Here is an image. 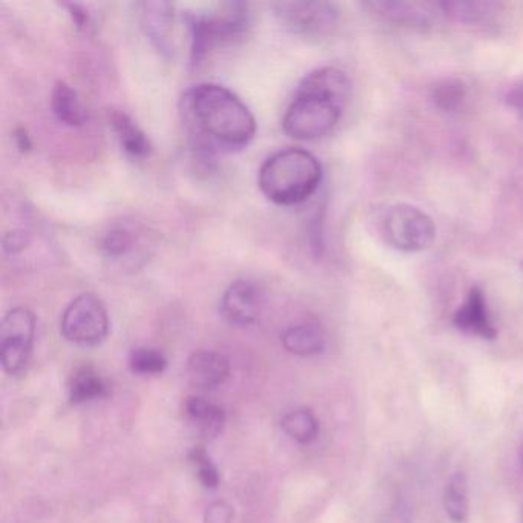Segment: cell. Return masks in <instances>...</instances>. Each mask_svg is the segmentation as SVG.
<instances>
[{
    "mask_svg": "<svg viewBox=\"0 0 523 523\" xmlns=\"http://www.w3.org/2000/svg\"><path fill=\"white\" fill-rule=\"evenodd\" d=\"M181 112L201 154L246 148L257 134L254 114L226 86H194L181 99Z\"/></svg>",
    "mask_w": 523,
    "mask_h": 523,
    "instance_id": "6da1fadb",
    "label": "cell"
},
{
    "mask_svg": "<svg viewBox=\"0 0 523 523\" xmlns=\"http://www.w3.org/2000/svg\"><path fill=\"white\" fill-rule=\"evenodd\" d=\"M350 91L349 77L338 68L324 66L307 74L284 114V132L301 142L321 139L338 125Z\"/></svg>",
    "mask_w": 523,
    "mask_h": 523,
    "instance_id": "7a4b0ae2",
    "label": "cell"
},
{
    "mask_svg": "<svg viewBox=\"0 0 523 523\" xmlns=\"http://www.w3.org/2000/svg\"><path fill=\"white\" fill-rule=\"evenodd\" d=\"M323 180L318 158L306 149L289 148L270 155L258 172V186L278 206H298L309 200Z\"/></svg>",
    "mask_w": 523,
    "mask_h": 523,
    "instance_id": "3957f363",
    "label": "cell"
},
{
    "mask_svg": "<svg viewBox=\"0 0 523 523\" xmlns=\"http://www.w3.org/2000/svg\"><path fill=\"white\" fill-rule=\"evenodd\" d=\"M191 33V66H198L217 48L243 39L249 28V11L241 2L218 5L209 13L186 14Z\"/></svg>",
    "mask_w": 523,
    "mask_h": 523,
    "instance_id": "277c9868",
    "label": "cell"
},
{
    "mask_svg": "<svg viewBox=\"0 0 523 523\" xmlns=\"http://www.w3.org/2000/svg\"><path fill=\"white\" fill-rule=\"evenodd\" d=\"M385 243L401 252H422L433 244L436 226L430 215L412 204H395L382 215Z\"/></svg>",
    "mask_w": 523,
    "mask_h": 523,
    "instance_id": "5b68a950",
    "label": "cell"
},
{
    "mask_svg": "<svg viewBox=\"0 0 523 523\" xmlns=\"http://www.w3.org/2000/svg\"><path fill=\"white\" fill-rule=\"evenodd\" d=\"M63 338L77 346H99L109 333V315L105 304L94 293L74 298L60 320Z\"/></svg>",
    "mask_w": 523,
    "mask_h": 523,
    "instance_id": "8992f818",
    "label": "cell"
},
{
    "mask_svg": "<svg viewBox=\"0 0 523 523\" xmlns=\"http://www.w3.org/2000/svg\"><path fill=\"white\" fill-rule=\"evenodd\" d=\"M272 10L287 31L307 40L326 39L338 27L339 8L333 2H275Z\"/></svg>",
    "mask_w": 523,
    "mask_h": 523,
    "instance_id": "52a82bcc",
    "label": "cell"
},
{
    "mask_svg": "<svg viewBox=\"0 0 523 523\" xmlns=\"http://www.w3.org/2000/svg\"><path fill=\"white\" fill-rule=\"evenodd\" d=\"M36 336V316L27 307H14L0 327V362L11 376L22 375L30 364Z\"/></svg>",
    "mask_w": 523,
    "mask_h": 523,
    "instance_id": "ba28073f",
    "label": "cell"
},
{
    "mask_svg": "<svg viewBox=\"0 0 523 523\" xmlns=\"http://www.w3.org/2000/svg\"><path fill=\"white\" fill-rule=\"evenodd\" d=\"M263 306V286L255 280H237L221 295L220 315L231 326L246 327L258 320Z\"/></svg>",
    "mask_w": 523,
    "mask_h": 523,
    "instance_id": "9c48e42d",
    "label": "cell"
},
{
    "mask_svg": "<svg viewBox=\"0 0 523 523\" xmlns=\"http://www.w3.org/2000/svg\"><path fill=\"white\" fill-rule=\"evenodd\" d=\"M364 7L379 19L402 27H430L433 20L442 16L438 4L428 2H404V0H372Z\"/></svg>",
    "mask_w": 523,
    "mask_h": 523,
    "instance_id": "30bf717a",
    "label": "cell"
},
{
    "mask_svg": "<svg viewBox=\"0 0 523 523\" xmlns=\"http://www.w3.org/2000/svg\"><path fill=\"white\" fill-rule=\"evenodd\" d=\"M453 324L456 329L468 335L479 336L488 341L496 339L497 329L488 309L487 297L481 287H473L468 292L464 304L454 313Z\"/></svg>",
    "mask_w": 523,
    "mask_h": 523,
    "instance_id": "8fae6325",
    "label": "cell"
},
{
    "mask_svg": "<svg viewBox=\"0 0 523 523\" xmlns=\"http://www.w3.org/2000/svg\"><path fill=\"white\" fill-rule=\"evenodd\" d=\"M143 25L152 45L165 57H174L175 7L171 2H143Z\"/></svg>",
    "mask_w": 523,
    "mask_h": 523,
    "instance_id": "7c38bea8",
    "label": "cell"
},
{
    "mask_svg": "<svg viewBox=\"0 0 523 523\" xmlns=\"http://www.w3.org/2000/svg\"><path fill=\"white\" fill-rule=\"evenodd\" d=\"M188 375L192 384L200 389H217L231 375V364L221 353L198 350L189 356Z\"/></svg>",
    "mask_w": 523,
    "mask_h": 523,
    "instance_id": "4fadbf2b",
    "label": "cell"
},
{
    "mask_svg": "<svg viewBox=\"0 0 523 523\" xmlns=\"http://www.w3.org/2000/svg\"><path fill=\"white\" fill-rule=\"evenodd\" d=\"M442 16L468 25H487L493 22L504 5L490 0H470V2H439Z\"/></svg>",
    "mask_w": 523,
    "mask_h": 523,
    "instance_id": "5bb4252c",
    "label": "cell"
},
{
    "mask_svg": "<svg viewBox=\"0 0 523 523\" xmlns=\"http://www.w3.org/2000/svg\"><path fill=\"white\" fill-rule=\"evenodd\" d=\"M109 125L112 131L116 132L120 146L126 154L134 158H146L151 155V140L128 114L122 111L109 112Z\"/></svg>",
    "mask_w": 523,
    "mask_h": 523,
    "instance_id": "9a60e30c",
    "label": "cell"
},
{
    "mask_svg": "<svg viewBox=\"0 0 523 523\" xmlns=\"http://www.w3.org/2000/svg\"><path fill=\"white\" fill-rule=\"evenodd\" d=\"M284 349L292 355L313 356L326 349V333L318 324L307 323L289 327L281 335Z\"/></svg>",
    "mask_w": 523,
    "mask_h": 523,
    "instance_id": "2e32d148",
    "label": "cell"
},
{
    "mask_svg": "<svg viewBox=\"0 0 523 523\" xmlns=\"http://www.w3.org/2000/svg\"><path fill=\"white\" fill-rule=\"evenodd\" d=\"M51 109L63 125L82 126L88 120V112L73 86L57 82L51 93Z\"/></svg>",
    "mask_w": 523,
    "mask_h": 523,
    "instance_id": "e0dca14e",
    "label": "cell"
},
{
    "mask_svg": "<svg viewBox=\"0 0 523 523\" xmlns=\"http://www.w3.org/2000/svg\"><path fill=\"white\" fill-rule=\"evenodd\" d=\"M186 415L204 438L214 439L223 431L226 413L223 408L200 396H192L186 401Z\"/></svg>",
    "mask_w": 523,
    "mask_h": 523,
    "instance_id": "ac0fdd59",
    "label": "cell"
},
{
    "mask_svg": "<svg viewBox=\"0 0 523 523\" xmlns=\"http://www.w3.org/2000/svg\"><path fill=\"white\" fill-rule=\"evenodd\" d=\"M137 247V234L128 224H114L102 235L99 249L103 257L120 261L128 258Z\"/></svg>",
    "mask_w": 523,
    "mask_h": 523,
    "instance_id": "d6986e66",
    "label": "cell"
},
{
    "mask_svg": "<svg viewBox=\"0 0 523 523\" xmlns=\"http://www.w3.org/2000/svg\"><path fill=\"white\" fill-rule=\"evenodd\" d=\"M108 393L109 385L91 367H82L73 376V381H71L70 385V399L73 404H85V402L96 401V399L105 398V396H108Z\"/></svg>",
    "mask_w": 523,
    "mask_h": 523,
    "instance_id": "ffe728a7",
    "label": "cell"
},
{
    "mask_svg": "<svg viewBox=\"0 0 523 523\" xmlns=\"http://www.w3.org/2000/svg\"><path fill=\"white\" fill-rule=\"evenodd\" d=\"M444 508L453 522L464 523L470 513L468 477L464 471H456L447 482L444 491Z\"/></svg>",
    "mask_w": 523,
    "mask_h": 523,
    "instance_id": "44dd1931",
    "label": "cell"
},
{
    "mask_svg": "<svg viewBox=\"0 0 523 523\" xmlns=\"http://www.w3.org/2000/svg\"><path fill=\"white\" fill-rule=\"evenodd\" d=\"M281 427L298 444H312L320 435V422L309 408H298L287 413L281 421Z\"/></svg>",
    "mask_w": 523,
    "mask_h": 523,
    "instance_id": "7402d4cb",
    "label": "cell"
},
{
    "mask_svg": "<svg viewBox=\"0 0 523 523\" xmlns=\"http://www.w3.org/2000/svg\"><path fill=\"white\" fill-rule=\"evenodd\" d=\"M468 97L467 85L458 77H445L431 88L430 99L442 112H458Z\"/></svg>",
    "mask_w": 523,
    "mask_h": 523,
    "instance_id": "603a6c76",
    "label": "cell"
},
{
    "mask_svg": "<svg viewBox=\"0 0 523 523\" xmlns=\"http://www.w3.org/2000/svg\"><path fill=\"white\" fill-rule=\"evenodd\" d=\"M168 361L162 352L148 347L132 350L129 356V367L132 373L140 376H154L165 372Z\"/></svg>",
    "mask_w": 523,
    "mask_h": 523,
    "instance_id": "cb8c5ba5",
    "label": "cell"
},
{
    "mask_svg": "<svg viewBox=\"0 0 523 523\" xmlns=\"http://www.w3.org/2000/svg\"><path fill=\"white\" fill-rule=\"evenodd\" d=\"M189 458H191V462L194 464L195 470H197L200 484L203 485L204 488H208V490L218 488V484H220V473H218V468L215 467L208 453H206L203 448L197 447L191 451Z\"/></svg>",
    "mask_w": 523,
    "mask_h": 523,
    "instance_id": "d4e9b609",
    "label": "cell"
},
{
    "mask_svg": "<svg viewBox=\"0 0 523 523\" xmlns=\"http://www.w3.org/2000/svg\"><path fill=\"white\" fill-rule=\"evenodd\" d=\"M232 520H234V508L231 504H227L226 500H217L209 505L204 513L206 523H232Z\"/></svg>",
    "mask_w": 523,
    "mask_h": 523,
    "instance_id": "484cf974",
    "label": "cell"
},
{
    "mask_svg": "<svg viewBox=\"0 0 523 523\" xmlns=\"http://www.w3.org/2000/svg\"><path fill=\"white\" fill-rule=\"evenodd\" d=\"M30 241L31 238L28 232H8V234L4 235V240H2V244H4V252L7 255H11V257H14V255H19L20 252H24V250L27 249Z\"/></svg>",
    "mask_w": 523,
    "mask_h": 523,
    "instance_id": "4316f807",
    "label": "cell"
},
{
    "mask_svg": "<svg viewBox=\"0 0 523 523\" xmlns=\"http://www.w3.org/2000/svg\"><path fill=\"white\" fill-rule=\"evenodd\" d=\"M63 7L68 10L71 19H73L74 25H76L80 31H88L89 28L93 27V19H91V14H89V11L86 10L83 5L63 4Z\"/></svg>",
    "mask_w": 523,
    "mask_h": 523,
    "instance_id": "83f0119b",
    "label": "cell"
},
{
    "mask_svg": "<svg viewBox=\"0 0 523 523\" xmlns=\"http://www.w3.org/2000/svg\"><path fill=\"white\" fill-rule=\"evenodd\" d=\"M505 102L510 106L511 109L523 117V80L514 83L513 86L508 88L507 94H505Z\"/></svg>",
    "mask_w": 523,
    "mask_h": 523,
    "instance_id": "f1b7e54d",
    "label": "cell"
},
{
    "mask_svg": "<svg viewBox=\"0 0 523 523\" xmlns=\"http://www.w3.org/2000/svg\"><path fill=\"white\" fill-rule=\"evenodd\" d=\"M14 140H16L17 148L22 152L30 151L31 146H33L30 135H28L27 129L25 128H17L16 131H14Z\"/></svg>",
    "mask_w": 523,
    "mask_h": 523,
    "instance_id": "f546056e",
    "label": "cell"
},
{
    "mask_svg": "<svg viewBox=\"0 0 523 523\" xmlns=\"http://www.w3.org/2000/svg\"><path fill=\"white\" fill-rule=\"evenodd\" d=\"M522 270H523V263H522Z\"/></svg>",
    "mask_w": 523,
    "mask_h": 523,
    "instance_id": "4dcf8cb0",
    "label": "cell"
},
{
    "mask_svg": "<svg viewBox=\"0 0 523 523\" xmlns=\"http://www.w3.org/2000/svg\"><path fill=\"white\" fill-rule=\"evenodd\" d=\"M523 462V461H522Z\"/></svg>",
    "mask_w": 523,
    "mask_h": 523,
    "instance_id": "1f68e13d",
    "label": "cell"
}]
</instances>
